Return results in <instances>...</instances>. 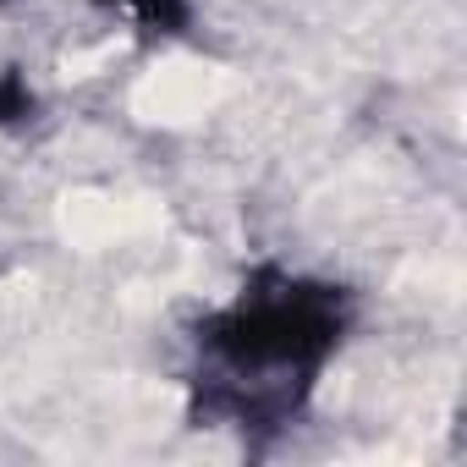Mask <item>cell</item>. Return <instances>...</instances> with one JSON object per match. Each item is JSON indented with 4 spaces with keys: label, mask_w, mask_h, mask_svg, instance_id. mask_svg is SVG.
<instances>
[{
    "label": "cell",
    "mask_w": 467,
    "mask_h": 467,
    "mask_svg": "<svg viewBox=\"0 0 467 467\" xmlns=\"http://www.w3.org/2000/svg\"><path fill=\"white\" fill-rule=\"evenodd\" d=\"M28 116H34V88H28V78L17 67H6L0 72V127H17Z\"/></svg>",
    "instance_id": "3957f363"
},
{
    "label": "cell",
    "mask_w": 467,
    "mask_h": 467,
    "mask_svg": "<svg viewBox=\"0 0 467 467\" xmlns=\"http://www.w3.org/2000/svg\"><path fill=\"white\" fill-rule=\"evenodd\" d=\"M352 325V292L281 265H259L214 314L198 319V412L237 429L286 423Z\"/></svg>",
    "instance_id": "6da1fadb"
},
{
    "label": "cell",
    "mask_w": 467,
    "mask_h": 467,
    "mask_svg": "<svg viewBox=\"0 0 467 467\" xmlns=\"http://www.w3.org/2000/svg\"><path fill=\"white\" fill-rule=\"evenodd\" d=\"M94 6H110V12L132 17V23H138L143 34H154V39L187 34V23H192V6H187V0H94Z\"/></svg>",
    "instance_id": "7a4b0ae2"
}]
</instances>
